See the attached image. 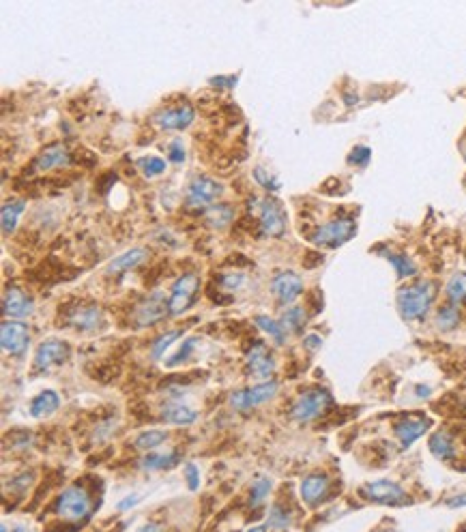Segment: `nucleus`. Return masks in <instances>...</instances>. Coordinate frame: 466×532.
<instances>
[{
	"label": "nucleus",
	"mask_w": 466,
	"mask_h": 532,
	"mask_svg": "<svg viewBox=\"0 0 466 532\" xmlns=\"http://www.w3.org/2000/svg\"><path fill=\"white\" fill-rule=\"evenodd\" d=\"M434 296H437V286L432 281H415L397 292V309L404 320H419L430 312Z\"/></svg>",
	"instance_id": "f257e3e1"
},
{
	"label": "nucleus",
	"mask_w": 466,
	"mask_h": 532,
	"mask_svg": "<svg viewBox=\"0 0 466 532\" xmlns=\"http://www.w3.org/2000/svg\"><path fill=\"white\" fill-rule=\"evenodd\" d=\"M56 513L62 520L69 522H79L86 520L93 513V498L86 487L82 485H71L58 496L56 501Z\"/></svg>",
	"instance_id": "f03ea898"
},
{
	"label": "nucleus",
	"mask_w": 466,
	"mask_h": 532,
	"mask_svg": "<svg viewBox=\"0 0 466 532\" xmlns=\"http://www.w3.org/2000/svg\"><path fill=\"white\" fill-rule=\"evenodd\" d=\"M357 234V223L348 219V217H337L325 225H320V228L310 236V240L314 245L318 247H340L344 245L346 240H350L352 236Z\"/></svg>",
	"instance_id": "7ed1b4c3"
},
{
	"label": "nucleus",
	"mask_w": 466,
	"mask_h": 532,
	"mask_svg": "<svg viewBox=\"0 0 466 532\" xmlns=\"http://www.w3.org/2000/svg\"><path fill=\"white\" fill-rule=\"evenodd\" d=\"M333 404V397L325 389H310L305 391L291 410V416L295 421H312V418L323 416Z\"/></svg>",
	"instance_id": "20e7f679"
},
{
	"label": "nucleus",
	"mask_w": 466,
	"mask_h": 532,
	"mask_svg": "<svg viewBox=\"0 0 466 532\" xmlns=\"http://www.w3.org/2000/svg\"><path fill=\"white\" fill-rule=\"evenodd\" d=\"M198 290H200V277L196 275V273H185V275H181L174 281L172 292L168 296V312L172 316L183 314L189 305L194 303Z\"/></svg>",
	"instance_id": "39448f33"
},
{
	"label": "nucleus",
	"mask_w": 466,
	"mask_h": 532,
	"mask_svg": "<svg viewBox=\"0 0 466 532\" xmlns=\"http://www.w3.org/2000/svg\"><path fill=\"white\" fill-rule=\"evenodd\" d=\"M359 494L369 503H378V505H406L408 494L402 490L397 483L380 479V481H372L365 483V485L359 490Z\"/></svg>",
	"instance_id": "423d86ee"
},
{
	"label": "nucleus",
	"mask_w": 466,
	"mask_h": 532,
	"mask_svg": "<svg viewBox=\"0 0 466 532\" xmlns=\"http://www.w3.org/2000/svg\"><path fill=\"white\" fill-rule=\"evenodd\" d=\"M221 193H223L221 183L206 179V176H196V179H191V183L187 185L185 200H187V206H191V208H204L208 204H213Z\"/></svg>",
	"instance_id": "0eeeda50"
},
{
	"label": "nucleus",
	"mask_w": 466,
	"mask_h": 532,
	"mask_svg": "<svg viewBox=\"0 0 466 532\" xmlns=\"http://www.w3.org/2000/svg\"><path fill=\"white\" fill-rule=\"evenodd\" d=\"M65 322L75 331L90 333V331H99L103 327V314H101V309L97 307V305L77 303L71 309H67Z\"/></svg>",
	"instance_id": "6e6552de"
},
{
	"label": "nucleus",
	"mask_w": 466,
	"mask_h": 532,
	"mask_svg": "<svg viewBox=\"0 0 466 532\" xmlns=\"http://www.w3.org/2000/svg\"><path fill=\"white\" fill-rule=\"evenodd\" d=\"M278 393V382H265L258 386H252V389H243L230 397V404L236 410H252L256 406L265 404L271 397H275Z\"/></svg>",
	"instance_id": "1a4fd4ad"
},
{
	"label": "nucleus",
	"mask_w": 466,
	"mask_h": 532,
	"mask_svg": "<svg viewBox=\"0 0 466 532\" xmlns=\"http://www.w3.org/2000/svg\"><path fill=\"white\" fill-rule=\"evenodd\" d=\"M168 312V301L162 292H155L149 299H144L134 309V325L136 327H151L159 322Z\"/></svg>",
	"instance_id": "9d476101"
},
{
	"label": "nucleus",
	"mask_w": 466,
	"mask_h": 532,
	"mask_svg": "<svg viewBox=\"0 0 466 532\" xmlns=\"http://www.w3.org/2000/svg\"><path fill=\"white\" fill-rule=\"evenodd\" d=\"M71 354V348L67 342L60 340H45L37 352H35V367L37 369H50L56 365H62Z\"/></svg>",
	"instance_id": "9b49d317"
},
{
	"label": "nucleus",
	"mask_w": 466,
	"mask_h": 532,
	"mask_svg": "<svg viewBox=\"0 0 466 532\" xmlns=\"http://www.w3.org/2000/svg\"><path fill=\"white\" fill-rule=\"evenodd\" d=\"M196 118V112L191 105H176V107H164L157 114H153V123L162 129H187Z\"/></svg>",
	"instance_id": "f8f14e48"
},
{
	"label": "nucleus",
	"mask_w": 466,
	"mask_h": 532,
	"mask_svg": "<svg viewBox=\"0 0 466 532\" xmlns=\"http://www.w3.org/2000/svg\"><path fill=\"white\" fill-rule=\"evenodd\" d=\"M430 427V418L426 416H402L395 421L393 431L402 444V448H408L415 440H419Z\"/></svg>",
	"instance_id": "ddd939ff"
},
{
	"label": "nucleus",
	"mask_w": 466,
	"mask_h": 532,
	"mask_svg": "<svg viewBox=\"0 0 466 532\" xmlns=\"http://www.w3.org/2000/svg\"><path fill=\"white\" fill-rule=\"evenodd\" d=\"M0 344L9 354H22L30 344V333L22 322H5L0 329Z\"/></svg>",
	"instance_id": "4468645a"
},
{
	"label": "nucleus",
	"mask_w": 466,
	"mask_h": 532,
	"mask_svg": "<svg viewBox=\"0 0 466 532\" xmlns=\"http://www.w3.org/2000/svg\"><path fill=\"white\" fill-rule=\"evenodd\" d=\"M260 230L269 236H282L286 230V215L275 200H260Z\"/></svg>",
	"instance_id": "2eb2a0df"
},
{
	"label": "nucleus",
	"mask_w": 466,
	"mask_h": 532,
	"mask_svg": "<svg viewBox=\"0 0 466 532\" xmlns=\"http://www.w3.org/2000/svg\"><path fill=\"white\" fill-rule=\"evenodd\" d=\"M271 290L273 294H275V299L280 303H293L299 299V294L303 292V281L301 277L297 275V273L293 270H286V273H278L275 277H273L271 281Z\"/></svg>",
	"instance_id": "dca6fc26"
},
{
	"label": "nucleus",
	"mask_w": 466,
	"mask_h": 532,
	"mask_svg": "<svg viewBox=\"0 0 466 532\" xmlns=\"http://www.w3.org/2000/svg\"><path fill=\"white\" fill-rule=\"evenodd\" d=\"M329 490H331V483H329V477H325V474H310L301 481V498H303V503L310 507H316L323 503Z\"/></svg>",
	"instance_id": "f3484780"
},
{
	"label": "nucleus",
	"mask_w": 466,
	"mask_h": 532,
	"mask_svg": "<svg viewBox=\"0 0 466 532\" xmlns=\"http://www.w3.org/2000/svg\"><path fill=\"white\" fill-rule=\"evenodd\" d=\"M33 301H30L20 288H9L3 296V314L11 318H24L33 314Z\"/></svg>",
	"instance_id": "a211bd4d"
},
{
	"label": "nucleus",
	"mask_w": 466,
	"mask_h": 532,
	"mask_svg": "<svg viewBox=\"0 0 466 532\" xmlns=\"http://www.w3.org/2000/svg\"><path fill=\"white\" fill-rule=\"evenodd\" d=\"M71 161V155L69 151L62 147V144H52V147H47L35 161V168L39 172H47V170H54V168H60V166H67Z\"/></svg>",
	"instance_id": "6ab92c4d"
},
{
	"label": "nucleus",
	"mask_w": 466,
	"mask_h": 532,
	"mask_svg": "<svg viewBox=\"0 0 466 532\" xmlns=\"http://www.w3.org/2000/svg\"><path fill=\"white\" fill-rule=\"evenodd\" d=\"M247 367L249 372L254 376L258 378H269V374H273V369H275V363H273L271 354L267 352L265 344H256L249 354H247Z\"/></svg>",
	"instance_id": "aec40b11"
},
{
	"label": "nucleus",
	"mask_w": 466,
	"mask_h": 532,
	"mask_svg": "<svg viewBox=\"0 0 466 532\" xmlns=\"http://www.w3.org/2000/svg\"><path fill=\"white\" fill-rule=\"evenodd\" d=\"M428 444H430L432 455L437 457V459H441V461H452V459L456 457V453H458V448H456V442H454V438H452V433H447V431H437V433H432Z\"/></svg>",
	"instance_id": "412c9836"
},
{
	"label": "nucleus",
	"mask_w": 466,
	"mask_h": 532,
	"mask_svg": "<svg viewBox=\"0 0 466 532\" xmlns=\"http://www.w3.org/2000/svg\"><path fill=\"white\" fill-rule=\"evenodd\" d=\"M149 255H151V253H149L147 249H142V247L130 249V251L121 253L119 257H114V260L110 262L108 270H110V273H125V270H130V268L140 266Z\"/></svg>",
	"instance_id": "4be33fe9"
},
{
	"label": "nucleus",
	"mask_w": 466,
	"mask_h": 532,
	"mask_svg": "<svg viewBox=\"0 0 466 532\" xmlns=\"http://www.w3.org/2000/svg\"><path fill=\"white\" fill-rule=\"evenodd\" d=\"M196 418H198V414L183 404H168L162 408V421L172 423V425H189V423H194Z\"/></svg>",
	"instance_id": "5701e85b"
},
{
	"label": "nucleus",
	"mask_w": 466,
	"mask_h": 532,
	"mask_svg": "<svg viewBox=\"0 0 466 532\" xmlns=\"http://www.w3.org/2000/svg\"><path fill=\"white\" fill-rule=\"evenodd\" d=\"M60 406V399L56 391H43L41 395H37L30 404V414L33 416H50L52 412H56Z\"/></svg>",
	"instance_id": "b1692460"
},
{
	"label": "nucleus",
	"mask_w": 466,
	"mask_h": 532,
	"mask_svg": "<svg viewBox=\"0 0 466 532\" xmlns=\"http://www.w3.org/2000/svg\"><path fill=\"white\" fill-rule=\"evenodd\" d=\"M26 208V202L24 200H13V202H7L3 206V213H0V221H3V232L5 234H11L15 230V225H18L20 221V215L24 213Z\"/></svg>",
	"instance_id": "393cba45"
},
{
	"label": "nucleus",
	"mask_w": 466,
	"mask_h": 532,
	"mask_svg": "<svg viewBox=\"0 0 466 532\" xmlns=\"http://www.w3.org/2000/svg\"><path fill=\"white\" fill-rule=\"evenodd\" d=\"M447 299L452 303H462L466 301V273H456V275L447 281Z\"/></svg>",
	"instance_id": "a878e982"
},
{
	"label": "nucleus",
	"mask_w": 466,
	"mask_h": 532,
	"mask_svg": "<svg viewBox=\"0 0 466 532\" xmlns=\"http://www.w3.org/2000/svg\"><path fill=\"white\" fill-rule=\"evenodd\" d=\"M384 255H387V260H389V262H391V266L395 268V273H397V277H400V279H404V277H413L415 273H417V266L413 264V260H408L406 255H402V253H393V251H387Z\"/></svg>",
	"instance_id": "bb28decb"
},
{
	"label": "nucleus",
	"mask_w": 466,
	"mask_h": 532,
	"mask_svg": "<svg viewBox=\"0 0 466 532\" xmlns=\"http://www.w3.org/2000/svg\"><path fill=\"white\" fill-rule=\"evenodd\" d=\"M166 438H168L166 431H162V429H149V431H142L140 436L134 440V446L140 448V451H149V448L159 446Z\"/></svg>",
	"instance_id": "cd10ccee"
},
{
	"label": "nucleus",
	"mask_w": 466,
	"mask_h": 532,
	"mask_svg": "<svg viewBox=\"0 0 466 532\" xmlns=\"http://www.w3.org/2000/svg\"><path fill=\"white\" fill-rule=\"evenodd\" d=\"M254 322H256V327H260L269 337H273V342H275V344H284V340H286V331L282 329L280 322L271 320V318H267V316H256V318H254Z\"/></svg>",
	"instance_id": "c85d7f7f"
},
{
	"label": "nucleus",
	"mask_w": 466,
	"mask_h": 532,
	"mask_svg": "<svg viewBox=\"0 0 466 532\" xmlns=\"http://www.w3.org/2000/svg\"><path fill=\"white\" fill-rule=\"evenodd\" d=\"M179 461V453H168V455H157V453H149L142 459V468L147 470H159V468H172V466Z\"/></svg>",
	"instance_id": "c756f323"
},
{
	"label": "nucleus",
	"mask_w": 466,
	"mask_h": 532,
	"mask_svg": "<svg viewBox=\"0 0 466 532\" xmlns=\"http://www.w3.org/2000/svg\"><path fill=\"white\" fill-rule=\"evenodd\" d=\"M460 325V312L454 307V305H445V307L439 309L437 314V327L441 331H452Z\"/></svg>",
	"instance_id": "7c9ffc66"
},
{
	"label": "nucleus",
	"mask_w": 466,
	"mask_h": 532,
	"mask_svg": "<svg viewBox=\"0 0 466 532\" xmlns=\"http://www.w3.org/2000/svg\"><path fill=\"white\" fill-rule=\"evenodd\" d=\"M271 479L269 477H258L256 479V483H252V494H249V505L256 509V507H260L262 503H265V498L269 496V492H271Z\"/></svg>",
	"instance_id": "2f4dec72"
},
{
	"label": "nucleus",
	"mask_w": 466,
	"mask_h": 532,
	"mask_svg": "<svg viewBox=\"0 0 466 532\" xmlns=\"http://www.w3.org/2000/svg\"><path fill=\"white\" fill-rule=\"evenodd\" d=\"M282 329L284 331H288V333H297V331H301V327L305 325V309H301V307H293V309H288L284 316H282Z\"/></svg>",
	"instance_id": "473e14b6"
},
{
	"label": "nucleus",
	"mask_w": 466,
	"mask_h": 532,
	"mask_svg": "<svg viewBox=\"0 0 466 532\" xmlns=\"http://www.w3.org/2000/svg\"><path fill=\"white\" fill-rule=\"evenodd\" d=\"M232 217H234V213L230 206H213V208H208V213H206V221L215 225V228L228 225L232 221Z\"/></svg>",
	"instance_id": "72a5a7b5"
},
{
	"label": "nucleus",
	"mask_w": 466,
	"mask_h": 532,
	"mask_svg": "<svg viewBox=\"0 0 466 532\" xmlns=\"http://www.w3.org/2000/svg\"><path fill=\"white\" fill-rule=\"evenodd\" d=\"M138 166L147 176H157V174H162L166 170V161L162 157H153L151 155V157H140Z\"/></svg>",
	"instance_id": "f704fd0d"
},
{
	"label": "nucleus",
	"mask_w": 466,
	"mask_h": 532,
	"mask_svg": "<svg viewBox=\"0 0 466 532\" xmlns=\"http://www.w3.org/2000/svg\"><path fill=\"white\" fill-rule=\"evenodd\" d=\"M291 511H286L282 505H275L271 511H269V526L278 528V530H284L291 526Z\"/></svg>",
	"instance_id": "c9c22d12"
},
{
	"label": "nucleus",
	"mask_w": 466,
	"mask_h": 532,
	"mask_svg": "<svg viewBox=\"0 0 466 532\" xmlns=\"http://www.w3.org/2000/svg\"><path fill=\"white\" fill-rule=\"evenodd\" d=\"M176 337H181V331H170V333H164L159 340H155L153 348H151V359H159L162 354L170 348V344L176 340Z\"/></svg>",
	"instance_id": "e433bc0d"
},
{
	"label": "nucleus",
	"mask_w": 466,
	"mask_h": 532,
	"mask_svg": "<svg viewBox=\"0 0 466 532\" xmlns=\"http://www.w3.org/2000/svg\"><path fill=\"white\" fill-rule=\"evenodd\" d=\"M194 344H196V340H187V342L183 344V348H181L179 352H176L172 359H168V363H166V365H168V367H176L179 363H185V361L189 359V354L194 352Z\"/></svg>",
	"instance_id": "4c0bfd02"
},
{
	"label": "nucleus",
	"mask_w": 466,
	"mask_h": 532,
	"mask_svg": "<svg viewBox=\"0 0 466 532\" xmlns=\"http://www.w3.org/2000/svg\"><path fill=\"white\" fill-rule=\"evenodd\" d=\"M217 281H219L223 288L236 290V288L243 286L245 277H243V273H223V275H219V279H217Z\"/></svg>",
	"instance_id": "58836bf2"
},
{
	"label": "nucleus",
	"mask_w": 466,
	"mask_h": 532,
	"mask_svg": "<svg viewBox=\"0 0 466 532\" xmlns=\"http://www.w3.org/2000/svg\"><path fill=\"white\" fill-rule=\"evenodd\" d=\"M116 179H119V176H116L114 172H106V174L101 176V179L97 181V185H95V187H97V191L101 193V196H106V193L110 191V187L116 183Z\"/></svg>",
	"instance_id": "ea45409f"
},
{
	"label": "nucleus",
	"mask_w": 466,
	"mask_h": 532,
	"mask_svg": "<svg viewBox=\"0 0 466 532\" xmlns=\"http://www.w3.org/2000/svg\"><path fill=\"white\" fill-rule=\"evenodd\" d=\"M254 179L258 181L265 189H278V183L273 181V176H271V174H267L262 168H256V170H254Z\"/></svg>",
	"instance_id": "a19ab883"
},
{
	"label": "nucleus",
	"mask_w": 466,
	"mask_h": 532,
	"mask_svg": "<svg viewBox=\"0 0 466 532\" xmlns=\"http://www.w3.org/2000/svg\"><path fill=\"white\" fill-rule=\"evenodd\" d=\"M185 479H187V483H189V490H198V485H200V472H198V468L194 464H187L185 466Z\"/></svg>",
	"instance_id": "79ce46f5"
},
{
	"label": "nucleus",
	"mask_w": 466,
	"mask_h": 532,
	"mask_svg": "<svg viewBox=\"0 0 466 532\" xmlns=\"http://www.w3.org/2000/svg\"><path fill=\"white\" fill-rule=\"evenodd\" d=\"M369 155H372V151L369 149H365V147H357L355 151L350 153V164H361V166H365L367 161H369Z\"/></svg>",
	"instance_id": "37998d69"
},
{
	"label": "nucleus",
	"mask_w": 466,
	"mask_h": 532,
	"mask_svg": "<svg viewBox=\"0 0 466 532\" xmlns=\"http://www.w3.org/2000/svg\"><path fill=\"white\" fill-rule=\"evenodd\" d=\"M168 157H170L172 164H181V161H185V149H183V144H181L179 140H174V142L170 144Z\"/></svg>",
	"instance_id": "c03bdc74"
},
{
	"label": "nucleus",
	"mask_w": 466,
	"mask_h": 532,
	"mask_svg": "<svg viewBox=\"0 0 466 532\" xmlns=\"http://www.w3.org/2000/svg\"><path fill=\"white\" fill-rule=\"evenodd\" d=\"M33 481V472H24L22 477H18V479H13L11 481V490H18V492H24L26 487H28V483Z\"/></svg>",
	"instance_id": "a18cd8bd"
},
{
	"label": "nucleus",
	"mask_w": 466,
	"mask_h": 532,
	"mask_svg": "<svg viewBox=\"0 0 466 532\" xmlns=\"http://www.w3.org/2000/svg\"><path fill=\"white\" fill-rule=\"evenodd\" d=\"M75 161H77L79 166H84V168H93L95 164H97V157H95L90 151H79Z\"/></svg>",
	"instance_id": "49530a36"
},
{
	"label": "nucleus",
	"mask_w": 466,
	"mask_h": 532,
	"mask_svg": "<svg viewBox=\"0 0 466 532\" xmlns=\"http://www.w3.org/2000/svg\"><path fill=\"white\" fill-rule=\"evenodd\" d=\"M211 84H213V86H219V88H232V86L236 84V77H234V75H230V77H223V75L211 77Z\"/></svg>",
	"instance_id": "de8ad7c7"
},
{
	"label": "nucleus",
	"mask_w": 466,
	"mask_h": 532,
	"mask_svg": "<svg viewBox=\"0 0 466 532\" xmlns=\"http://www.w3.org/2000/svg\"><path fill=\"white\" fill-rule=\"evenodd\" d=\"M447 507L452 509H460V507H466V494H460V496H454L447 501Z\"/></svg>",
	"instance_id": "09e8293b"
},
{
	"label": "nucleus",
	"mask_w": 466,
	"mask_h": 532,
	"mask_svg": "<svg viewBox=\"0 0 466 532\" xmlns=\"http://www.w3.org/2000/svg\"><path fill=\"white\" fill-rule=\"evenodd\" d=\"M320 344H323V340H320L318 335H308V337H305V346H308L310 350H316Z\"/></svg>",
	"instance_id": "8fccbe9b"
},
{
	"label": "nucleus",
	"mask_w": 466,
	"mask_h": 532,
	"mask_svg": "<svg viewBox=\"0 0 466 532\" xmlns=\"http://www.w3.org/2000/svg\"><path fill=\"white\" fill-rule=\"evenodd\" d=\"M134 505H136V496H130V498H125L123 503H119V509L125 511V509H130V507H134Z\"/></svg>",
	"instance_id": "3c124183"
},
{
	"label": "nucleus",
	"mask_w": 466,
	"mask_h": 532,
	"mask_svg": "<svg viewBox=\"0 0 466 532\" xmlns=\"http://www.w3.org/2000/svg\"><path fill=\"white\" fill-rule=\"evenodd\" d=\"M415 391H417V395H419L421 399H424V397H428V395L432 393V389H430V386H424V384H419V386H417Z\"/></svg>",
	"instance_id": "603ef678"
},
{
	"label": "nucleus",
	"mask_w": 466,
	"mask_h": 532,
	"mask_svg": "<svg viewBox=\"0 0 466 532\" xmlns=\"http://www.w3.org/2000/svg\"><path fill=\"white\" fill-rule=\"evenodd\" d=\"M138 532H162V526H159V524H147L144 528H140Z\"/></svg>",
	"instance_id": "864d4df0"
},
{
	"label": "nucleus",
	"mask_w": 466,
	"mask_h": 532,
	"mask_svg": "<svg viewBox=\"0 0 466 532\" xmlns=\"http://www.w3.org/2000/svg\"><path fill=\"white\" fill-rule=\"evenodd\" d=\"M247 532H267V528L265 526H256V528H249Z\"/></svg>",
	"instance_id": "5fc2aeb1"
},
{
	"label": "nucleus",
	"mask_w": 466,
	"mask_h": 532,
	"mask_svg": "<svg viewBox=\"0 0 466 532\" xmlns=\"http://www.w3.org/2000/svg\"><path fill=\"white\" fill-rule=\"evenodd\" d=\"M13 532H26V530H24V528H15Z\"/></svg>",
	"instance_id": "6e6d98bb"
},
{
	"label": "nucleus",
	"mask_w": 466,
	"mask_h": 532,
	"mask_svg": "<svg viewBox=\"0 0 466 532\" xmlns=\"http://www.w3.org/2000/svg\"><path fill=\"white\" fill-rule=\"evenodd\" d=\"M464 410H466V401H464Z\"/></svg>",
	"instance_id": "4d7b16f0"
}]
</instances>
